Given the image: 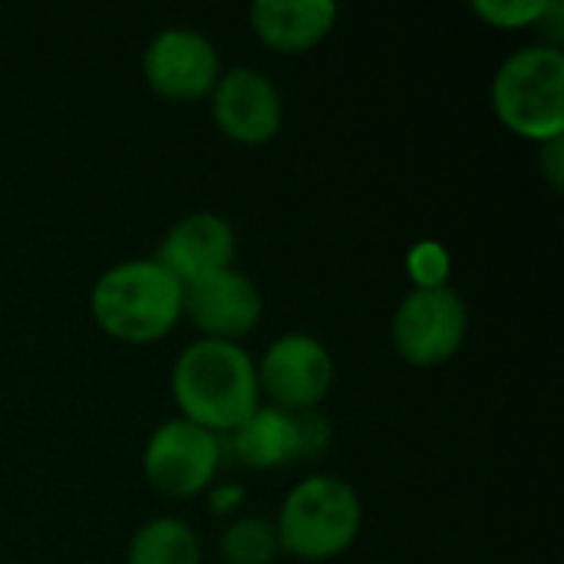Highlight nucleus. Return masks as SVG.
<instances>
[{
  "label": "nucleus",
  "instance_id": "f257e3e1",
  "mask_svg": "<svg viewBox=\"0 0 564 564\" xmlns=\"http://www.w3.org/2000/svg\"><path fill=\"white\" fill-rule=\"evenodd\" d=\"M172 397L182 420L225 436L261 406L258 364L241 344L202 337L178 354L172 370Z\"/></svg>",
  "mask_w": 564,
  "mask_h": 564
},
{
  "label": "nucleus",
  "instance_id": "f03ea898",
  "mask_svg": "<svg viewBox=\"0 0 564 564\" xmlns=\"http://www.w3.org/2000/svg\"><path fill=\"white\" fill-rule=\"evenodd\" d=\"M185 288L155 261H122L99 274L89 291V311L102 334L119 344H155L175 330Z\"/></svg>",
  "mask_w": 564,
  "mask_h": 564
},
{
  "label": "nucleus",
  "instance_id": "7ed1b4c3",
  "mask_svg": "<svg viewBox=\"0 0 564 564\" xmlns=\"http://www.w3.org/2000/svg\"><path fill=\"white\" fill-rule=\"evenodd\" d=\"M360 525L357 489L337 476H311L284 496L274 532L281 552L301 562H334L357 542Z\"/></svg>",
  "mask_w": 564,
  "mask_h": 564
},
{
  "label": "nucleus",
  "instance_id": "20e7f679",
  "mask_svg": "<svg viewBox=\"0 0 564 564\" xmlns=\"http://www.w3.org/2000/svg\"><path fill=\"white\" fill-rule=\"evenodd\" d=\"M492 106L499 122L529 139L552 142L564 135V53L555 43L516 50L492 79Z\"/></svg>",
  "mask_w": 564,
  "mask_h": 564
},
{
  "label": "nucleus",
  "instance_id": "39448f33",
  "mask_svg": "<svg viewBox=\"0 0 564 564\" xmlns=\"http://www.w3.org/2000/svg\"><path fill=\"white\" fill-rule=\"evenodd\" d=\"M469 334V311L466 301L446 284L420 291L413 288L393 311L390 337L393 350L420 370H433L449 364Z\"/></svg>",
  "mask_w": 564,
  "mask_h": 564
},
{
  "label": "nucleus",
  "instance_id": "423d86ee",
  "mask_svg": "<svg viewBox=\"0 0 564 564\" xmlns=\"http://www.w3.org/2000/svg\"><path fill=\"white\" fill-rule=\"evenodd\" d=\"M218 466H221L218 436L182 416L162 423L142 449V473L149 486L169 499H192L205 492L215 482Z\"/></svg>",
  "mask_w": 564,
  "mask_h": 564
},
{
  "label": "nucleus",
  "instance_id": "0eeeda50",
  "mask_svg": "<svg viewBox=\"0 0 564 564\" xmlns=\"http://www.w3.org/2000/svg\"><path fill=\"white\" fill-rule=\"evenodd\" d=\"M258 387L278 410L311 413L334 387V357L311 334L278 337L258 364Z\"/></svg>",
  "mask_w": 564,
  "mask_h": 564
},
{
  "label": "nucleus",
  "instance_id": "6e6552de",
  "mask_svg": "<svg viewBox=\"0 0 564 564\" xmlns=\"http://www.w3.org/2000/svg\"><path fill=\"white\" fill-rule=\"evenodd\" d=\"M142 76L152 93L172 102H195L212 96L221 63L215 43L188 26L162 30L142 53Z\"/></svg>",
  "mask_w": 564,
  "mask_h": 564
},
{
  "label": "nucleus",
  "instance_id": "1a4fd4ad",
  "mask_svg": "<svg viewBox=\"0 0 564 564\" xmlns=\"http://www.w3.org/2000/svg\"><path fill=\"white\" fill-rule=\"evenodd\" d=\"M208 99L218 132L238 145H264L281 132L284 99L261 69L235 66L221 73Z\"/></svg>",
  "mask_w": 564,
  "mask_h": 564
},
{
  "label": "nucleus",
  "instance_id": "9d476101",
  "mask_svg": "<svg viewBox=\"0 0 564 564\" xmlns=\"http://www.w3.org/2000/svg\"><path fill=\"white\" fill-rule=\"evenodd\" d=\"M264 301L251 278L228 268L208 274L185 288L182 314L208 337V340H238L251 334L261 321Z\"/></svg>",
  "mask_w": 564,
  "mask_h": 564
},
{
  "label": "nucleus",
  "instance_id": "9b49d317",
  "mask_svg": "<svg viewBox=\"0 0 564 564\" xmlns=\"http://www.w3.org/2000/svg\"><path fill=\"white\" fill-rule=\"evenodd\" d=\"M235 254H238V235L231 221L215 212H192L165 231L155 261L182 288H188L208 274L228 271Z\"/></svg>",
  "mask_w": 564,
  "mask_h": 564
},
{
  "label": "nucleus",
  "instance_id": "f8f14e48",
  "mask_svg": "<svg viewBox=\"0 0 564 564\" xmlns=\"http://www.w3.org/2000/svg\"><path fill=\"white\" fill-rule=\"evenodd\" d=\"M248 17L264 46L278 53H307L334 30L337 7L330 0H258Z\"/></svg>",
  "mask_w": 564,
  "mask_h": 564
},
{
  "label": "nucleus",
  "instance_id": "ddd939ff",
  "mask_svg": "<svg viewBox=\"0 0 564 564\" xmlns=\"http://www.w3.org/2000/svg\"><path fill=\"white\" fill-rule=\"evenodd\" d=\"M238 463L248 469H284L301 459L297 413L278 406H258L238 430L228 433Z\"/></svg>",
  "mask_w": 564,
  "mask_h": 564
},
{
  "label": "nucleus",
  "instance_id": "4468645a",
  "mask_svg": "<svg viewBox=\"0 0 564 564\" xmlns=\"http://www.w3.org/2000/svg\"><path fill=\"white\" fill-rule=\"evenodd\" d=\"M126 564H202V542L188 522L162 516L132 535Z\"/></svg>",
  "mask_w": 564,
  "mask_h": 564
},
{
  "label": "nucleus",
  "instance_id": "2eb2a0df",
  "mask_svg": "<svg viewBox=\"0 0 564 564\" xmlns=\"http://www.w3.org/2000/svg\"><path fill=\"white\" fill-rule=\"evenodd\" d=\"M218 552L228 564H271L281 555L274 522L261 516H241L235 519L218 542Z\"/></svg>",
  "mask_w": 564,
  "mask_h": 564
},
{
  "label": "nucleus",
  "instance_id": "dca6fc26",
  "mask_svg": "<svg viewBox=\"0 0 564 564\" xmlns=\"http://www.w3.org/2000/svg\"><path fill=\"white\" fill-rule=\"evenodd\" d=\"M558 0H476L473 13L499 30H519L542 23Z\"/></svg>",
  "mask_w": 564,
  "mask_h": 564
},
{
  "label": "nucleus",
  "instance_id": "f3484780",
  "mask_svg": "<svg viewBox=\"0 0 564 564\" xmlns=\"http://www.w3.org/2000/svg\"><path fill=\"white\" fill-rule=\"evenodd\" d=\"M449 251L440 241H420L406 254V271L413 288L430 291V288H446L449 281Z\"/></svg>",
  "mask_w": 564,
  "mask_h": 564
},
{
  "label": "nucleus",
  "instance_id": "a211bd4d",
  "mask_svg": "<svg viewBox=\"0 0 564 564\" xmlns=\"http://www.w3.org/2000/svg\"><path fill=\"white\" fill-rule=\"evenodd\" d=\"M297 426H301V459H314L327 449L330 443V426L327 420L311 410V413H297Z\"/></svg>",
  "mask_w": 564,
  "mask_h": 564
},
{
  "label": "nucleus",
  "instance_id": "6ab92c4d",
  "mask_svg": "<svg viewBox=\"0 0 564 564\" xmlns=\"http://www.w3.org/2000/svg\"><path fill=\"white\" fill-rule=\"evenodd\" d=\"M564 135L562 139H552V142H545L542 145V172H545V178H549V185L552 188H562L564 182Z\"/></svg>",
  "mask_w": 564,
  "mask_h": 564
},
{
  "label": "nucleus",
  "instance_id": "aec40b11",
  "mask_svg": "<svg viewBox=\"0 0 564 564\" xmlns=\"http://www.w3.org/2000/svg\"><path fill=\"white\" fill-rule=\"evenodd\" d=\"M238 499H241V489H235V486H225V489H218V492L212 496L215 512H228V509H235V506H238Z\"/></svg>",
  "mask_w": 564,
  "mask_h": 564
}]
</instances>
